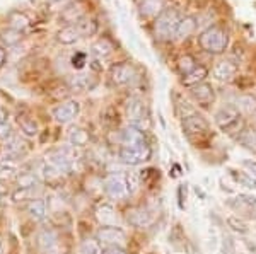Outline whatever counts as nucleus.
<instances>
[{
	"mask_svg": "<svg viewBox=\"0 0 256 254\" xmlns=\"http://www.w3.org/2000/svg\"><path fill=\"white\" fill-rule=\"evenodd\" d=\"M48 162L52 164L53 167H56L62 174L70 173V171H72V164H74V161H70V159L64 152H62L60 149L48 155Z\"/></svg>",
	"mask_w": 256,
	"mask_h": 254,
	"instance_id": "obj_18",
	"label": "nucleus"
},
{
	"mask_svg": "<svg viewBox=\"0 0 256 254\" xmlns=\"http://www.w3.org/2000/svg\"><path fill=\"white\" fill-rule=\"evenodd\" d=\"M102 254H126V251L122 246H106L102 249Z\"/></svg>",
	"mask_w": 256,
	"mask_h": 254,
	"instance_id": "obj_40",
	"label": "nucleus"
},
{
	"mask_svg": "<svg viewBox=\"0 0 256 254\" xmlns=\"http://www.w3.org/2000/svg\"><path fill=\"white\" fill-rule=\"evenodd\" d=\"M19 126L26 137H36V135H38V123L32 120V118H28V116L19 118Z\"/></svg>",
	"mask_w": 256,
	"mask_h": 254,
	"instance_id": "obj_30",
	"label": "nucleus"
},
{
	"mask_svg": "<svg viewBox=\"0 0 256 254\" xmlns=\"http://www.w3.org/2000/svg\"><path fill=\"white\" fill-rule=\"evenodd\" d=\"M152 220H154L152 219V214L147 210V208L138 207V208H134V210L128 212V222L132 225H135V227H140V229L148 227V225L152 224Z\"/></svg>",
	"mask_w": 256,
	"mask_h": 254,
	"instance_id": "obj_15",
	"label": "nucleus"
},
{
	"mask_svg": "<svg viewBox=\"0 0 256 254\" xmlns=\"http://www.w3.org/2000/svg\"><path fill=\"white\" fill-rule=\"evenodd\" d=\"M82 38L79 29L76 27V24H68V26L62 27V29L56 32V41L62 44H74L77 43Z\"/></svg>",
	"mask_w": 256,
	"mask_h": 254,
	"instance_id": "obj_20",
	"label": "nucleus"
},
{
	"mask_svg": "<svg viewBox=\"0 0 256 254\" xmlns=\"http://www.w3.org/2000/svg\"><path fill=\"white\" fill-rule=\"evenodd\" d=\"M9 24H10L12 29L24 31L28 26H30V17L19 10H12L9 14Z\"/></svg>",
	"mask_w": 256,
	"mask_h": 254,
	"instance_id": "obj_27",
	"label": "nucleus"
},
{
	"mask_svg": "<svg viewBox=\"0 0 256 254\" xmlns=\"http://www.w3.org/2000/svg\"><path fill=\"white\" fill-rule=\"evenodd\" d=\"M183 130L186 132V135L190 138L193 137H204L208 132V123L205 121L204 116L196 113H192L188 116H184L183 120Z\"/></svg>",
	"mask_w": 256,
	"mask_h": 254,
	"instance_id": "obj_9",
	"label": "nucleus"
},
{
	"mask_svg": "<svg viewBox=\"0 0 256 254\" xmlns=\"http://www.w3.org/2000/svg\"><path fill=\"white\" fill-rule=\"evenodd\" d=\"M90 50H92L94 55L99 56V58H106V56H110L111 53L114 51V44L110 38L102 36V38L94 41L92 46H90Z\"/></svg>",
	"mask_w": 256,
	"mask_h": 254,
	"instance_id": "obj_21",
	"label": "nucleus"
},
{
	"mask_svg": "<svg viewBox=\"0 0 256 254\" xmlns=\"http://www.w3.org/2000/svg\"><path fill=\"white\" fill-rule=\"evenodd\" d=\"M43 176H44V179H46V181H56V179H60L62 178V173L58 169H56V167H53L52 164L50 162H46L43 166Z\"/></svg>",
	"mask_w": 256,
	"mask_h": 254,
	"instance_id": "obj_35",
	"label": "nucleus"
},
{
	"mask_svg": "<svg viewBox=\"0 0 256 254\" xmlns=\"http://www.w3.org/2000/svg\"><path fill=\"white\" fill-rule=\"evenodd\" d=\"M216 123L220 130H224L227 133H234L238 130V126H242V116L241 111L234 106H226V108L218 109L216 114Z\"/></svg>",
	"mask_w": 256,
	"mask_h": 254,
	"instance_id": "obj_6",
	"label": "nucleus"
},
{
	"mask_svg": "<svg viewBox=\"0 0 256 254\" xmlns=\"http://www.w3.org/2000/svg\"><path fill=\"white\" fill-rule=\"evenodd\" d=\"M0 254H4V246H2V243H0Z\"/></svg>",
	"mask_w": 256,
	"mask_h": 254,
	"instance_id": "obj_44",
	"label": "nucleus"
},
{
	"mask_svg": "<svg viewBox=\"0 0 256 254\" xmlns=\"http://www.w3.org/2000/svg\"><path fill=\"white\" fill-rule=\"evenodd\" d=\"M28 214H30L31 219L34 220H43L46 217V202L41 198H34L28 203Z\"/></svg>",
	"mask_w": 256,
	"mask_h": 254,
	"instance_id": "obj_23",
	"label": "nucleus"
},
{
	"mask_svg": "<svg viewBox=\"0 0 256 254\" xmlns=\"http://www.w3.org/2000/svg\"><path fill=\"white\" fill-rule=\"evenodd\" d=\"M12 137H14V132H12V126L9 125V123H4V125H0V140L9 142Z\"/></svg>",
	"mask_w": 256,
	"mask_h": 254,
	"instance_id": "obj_37",
	"label": "nucleus"
},
{
	"mask_svg": "<svg viewBox=\"0 0 256 254\" xmlns=\"http://www.w3.org/2000/svg\"><path fill=\"white\" fill-rule=\"evenodd\" d=\"M98 241L104 246H123L126 241V234L116 225H102L98 231Z\"/></svg>",
	"mask_w": 256,
	"mask_h": 254,
	"instance_id": "obj_8",
	"label": "nucleus"
},
{
	"mask_svg": "<svg viewBox=\"0 0 256 254\" xmlns=\"http://www.w3.org/2000/svg\"><path fill=\"white\" fill-rule=\"evenodd\" d=\"M126 118L128 123L135 128L146 130L148 128V123H150V118H148V108L146 104V101L140 99V97H130L126 104Z\"/></svg>",
	"mask_w": 256,
	"mask_h": 254,
	"instance_id": "obj_4",
	"label": "nucleus"
},
{
	"mask_svg": "<svg viewBox=\"0 0 256 254\" xmlns=\"http://www.w3.org/2000/svg\"><path fill=\"white\" fill-rule=\"evenodd\" d=\"M168 9V0H140V15L147 19H158Z\"/></svg>",
	"mask_w": 256,
	"mask_h": 254,
	"instance_id": "obj_11",
	"label": "nucleus"
},
{
	"mask_svg": "<svg viewBox=\"0 0 256 254\" xmlns=\"http://www.w3.org/2000/svg\"><path fill=\"white\" fill-rule=\"evenodd\" d=\"M2 41L7 44V46H14V44H18L20 39H22V31H18V29H12V27H9L7 31L2 32Z\"/></svg>",
	"mask_w": 256,
	"mask_h": 254,
	"instance_id": "obj_33",
	"label": "nucleus"
},
{
	"mask_svg": "<svg viewBox=\"0 0 256 254\" xmlns=\"http://www.w3.org/2000/svg\"><path fill=\"white\" fill-rule=\"evenodd\" d=\"M207 75H208V70H207V67H204V65H198V67L193 70L192 73H188V75H184L183 77V85H186V87H195V85L198 84H202L205 79H207Z\"/></svg>",
	"mask_w": 256,
	"mask_h": 254,
	"instance_id": "obj_22",
	"label": "nucleus"
},
{
	"mask_svg": "<svg viewBox=\"0 0 256 254\" xmlns=\"http://www.w3.org/2000/svg\"><path fill=\"white\" fill-rule=\"evenodd\" d=\"M212 73L217 80H222V82H230L234 77L238 75V65L232 63L230 60H220L214 65L212 68Z\"/></svg>",
	"mask_w": 256,
	"mask_h": 254,
	"instance_id": "obj_12",
	"label": "nucleus"
},
{
	"mask_svg": "<svg viewBox=\"0 0 256 254\" xmlns=\"http://www.w3.org/2000/svg\"><path fill=\"white\" fill-rule=\"evenodd\" d=\"M150 145L146 142V143H140V145H130V147H125L122 145L120 149V161L126 166H138L142 162H147L150 159Z\"/></svg>",
	"mask_w": 256,
	"mask_h": 254,
	"instance_id": "obj_5",
	"label": "nucleus"
},
{
	"mask_svg": "<svg viewBox=\"0 0 256 254\" xmlns=\"http://www.w3.org/2000/svg\"><path fill=\"white\" fill-rule=\"evenodd\" d=\"M76 27L79 29L80 36H92L98 31L96 19L89 17V15H82V17L76 22Z\"/></svg>",
	"mask_w": 256,
	"mask_h": 254,
	"instance_id": "obj_26",
	"label": "nucleus"
},
{
	"mask_svg": "<svg viewBox=\"0 0 256 254\" xmlns=\"http://www.w3.org/2000/svg\"><path fill=\"white\" fill-rule=\"evenodd\" d=\"M7 120H9V111H7L4 106H0V125L7 123Z\"/></svg>",
	"mask_w": 256,
	"mask_h": 254,
	"instance_id": "obj_41",
	"label": "nucleus"
},
{
	"mask_svg": "<svg viewBox=\"0 0 256 254\" xmlns=\"http://www.w3.org/2000/svg\"><path fill=\"white\" fill-rule=\"evenodd\" d=\"M80 254H102L101 243L98 239H86L80 244Z\"/></svg>",
	"mask_w": 256,
	"mask_h": 254,
	"instance_id": "obj_32",
	"label": "nucleus"
},
{
	"mask_svg": "<svg viewBox=\"0 0 256 254\" xmlns=\"http://www.w3.org/2000/svg\"><path fill=\"white\" fill-rule=\"evenodd\" d=\"M196 26H198V22L193 15H183L180 20V26H178V31H176V39L183 41V39L190 38V36L195 32Z\"/></svg>",
	"mask_w": 256,
	"mask_h": 254,
	"instance_id": "obj_17",
	"label": "nucleus"
},
{
	"mask_svg": "<svg viewBox=\"0 0 256 254\" xmlns=\"http://www.w3.org/2000/svg\"><path fill=\"white\" fill-rule=\"evenodd\" d=\"M80 111V104L77 101H65L58 104L56 108H53V118L56 121L65 125V123H70L77 118V114Z\"/></svg>",
	"mask_w": 256,
	"mask_h": 254,
	"instance_id": "obj_10",
	"label": "nucleus"
},
{
	"mask_svg": "<svg viewBox=\"0 0 256 254\" xmlns=\"http://www.w3.org/2000/svg\"><path fill=\"white\" fill-rule=\"evenodd\" d=\"M190 94H192L193 99L202 106H208L216 101V91H214V87L210 84H207V82H202V84L192 87Z\"/></svg>",
	"mask_w": 256,
	"mask_h": 254,
	"instance_id": "obj_13",
	"label": "nucleus"
},
{
	"mask_svg": "<svg viewBox=\"0 0 256 254\" xmlns=\"http://www.w3.org/2000/svg\"><path fill=\"white\" fill-rule=\"evenodd\" d=\"M146 133L144 130L135 128V126H126L122 132V145L130 147V145H140V143H146Z\"/></svg>",
	"mask_w": 256,
	"mask_h": 254,
	"instance_id": "obj_16",
	"label": "nucleus"
},
{
	"mask_svg": "<svg viewBox=\"0 0 256 254\" xmlns=\"http://www.w3.org/2000/svg\"><path fill=\"white\" fill-rule=\"evenodd\" d=\"M232 176L238 179L239 183L244 184V186H248V188H253V190H256V183H254L253 179H251L248 174H238V173H234V171H232Z\"/></svg>",
	"mask_w": 256,
	"mask_h": 254,
	"instance_id": "obj_38",
	"label": "nucleus"
},
{
	"mask_svg": "<svg viewBox=\"0 0 256 254\" xmlns=\"http://www.w3.org/2000/svg\"><path fill=\"white\" fill-rule=\"evenodd\" d=\"M86 63H88V55H86L84 51H77L76 55L72 56V67L77 68V70L84 68Z\"/></svg>",
	"mask_w": 256,
	"mask_h": 254,
	"instance_id": "obj_36",
	"label": "nucleus"
},
{
	"mask_svg": "<svg viewBox=\"0 0 256 254\" xmlns=\"http://www.w3.org/2000/svg\"><path fill=\"white\" fill-rule=\"evenodd\" d=\"M137 186V178L134 174H111L104 183V191L110 198L123 200L134 193Z\"/></svg>",
	"mask_w": 256,
	"mask_h": 254,
	"instance_id": "obj_3",
	"label": "nucleus"
},
{
	"mask_svg": "<svg viewBox=\"0 0 256 254\" xmlns=\"http://www.w3.org/2000/svg\"><path fill=\"white\" fill-rule=\"evenodd\" d=\"M180 20H181L180 12H178L176 9L168 7V9L164 10L158 19H154L156 38H158L159 41H164V43L176 39V31H178V26H180Z\"/></svg>",
	"mask_w": 256,
	"mask_h": 254,
	"instance_id": "obj_2",
	"label": "nucleus"
},
{
	"mask_svg": "<svg viewBox=\"0 0 256 254\" xmlns=\"http://www.w3.org/2000/svg\"><path fill=\"white\" fill-rule=\"evenodd\" d=\"M38 244L43 251H53L56 246V234L52 231V229H43V231L38 234Z\"/></svg>",
	"mask_w": 256,
	"mask_h": 254,
	"instance_id": "obj_24",
	"label": "nucleus"
},
{
	"mask_svg": "<svg viewBox=\"0 0 256 254\" xmlns=\"http://www.w3.org/2000/svg\"><path fill=\"white\" fill-rule=\"evenodd\" d=\"M140 178H142L144 183H150V179H159V171L158 169H146L140 173Z\"/></svg>",
	"mask_w": 256,
	"mask_h": 254,
	"instance_id": "obj_39",
	"label": "nucleus"
},
{
	"mask_svg": "<svg viewBox=\"0 0 256 254\" xmlns=\"http://www.w3.org/2000/svg\"><path fill=\"white\" fill-rule=\"evenodd\" d=\"M198 44L208 55H222L227 50V46H229V32L222 26H218V24H214V26H210L200 32Z\"/></svg>",
	"mask_w": 256,
	"mask_h": 254,
	"instance_id": "obj_1",
	"label": "nucleus"
},
{
	"mask_svg": "<svg viewBox=\"0 0 256 254\" xmlns=\"http://www.w3.org/2000/svg\"><path fill=\"white\" fill-rule=\"evenodd\" d=\"M196 67H198L196 60L193 58L192 55H183V56H180V60H178V72H180L183 77L188 75V73H192Z\"/></svg>",
	"mask_w": 256,
	"mask_h": 254,
	"instance_id": "obj_29",
	"label": "nucleus"
},
{
	"mask_svg": "<svg viewBox=\"0 0 256 254\" xmlns=\"http://www.w3.org/2000/svg\"><path fill=\"white\" fill-rule=\"evenodd\" d=\"M40 186V178L34 173H20L18 176V188L20 190H34Z\"/></svg>",
	"mask_w": 256,
	"mask_h": 254,
	"instance_id": "obj_28",
	"label": "nucleus"
},
{
	"mask_svg": "<svg viewBox=\"0 0 256 254\" xmlns=\"http://www.w3.org/2000/svg\"><path fill=\"white\" fill-rule=\"evenodd\" d=\"M68 142L74 147H84L89 143V133L80 126H74L68 132Z\"/></svg>",
	"mask_w": 256,
	"mask_h": 254,
	"instance_id": "obj_25",
	"label": "nucleus"
},
{
	"mask_svg": "<svg viewBox=\"0 0 256 254\" xmlns=\"http://www.w3.org/2000/svg\"><path fill=\"white\" fill-rule=\"evenodd\" d=\"M6 60H7V53H6V50H4L2 46H0V68L4 67V63H6Z\"/></svg>",
	"mask_w": 256,
	"mask_h": 254,
	"instance_id": "obj_42",
	"label": "nucleus"
},
{
	"mask_svg": "<svg viewBox=\"0 0 256 254\" xmlns=\"http://www.w3.org/2000/svg\"><path fill=\"white\" fill-rule=\"evenodd\" d=\"M6 150L9 155H20L22 152H26V142L20 140L18 137H12L6 145Z\"/></svg>",
	"mask_w": 256,
	"mask_h": 254,
	"instance_id": "obj_31",
	"label": "nucleus"
},
{
	"mask_svg": "<svg viewBox=\"0 0 256 254\" xmlns=\"http://www.w3.org/2000/svg\"><path fill=\"white\" fill-rule=\"evenodd\" d=\"M110 77H111V82H113V84L128 85V84H132V82L137 80L138 72L134 63H130V61H122V63H116L111 67Z\"/></svg>",
	"mask_w": 256,
	"mask_h": 254,
	"instance_id": "obj_7",
	"label": "nucleus"
},
{
	"mask_svg": "<svg viewBox=\"0 0 256 254\" xmlns=\"http://www.w3.org/2000/svg\"><path fill=\"white\" fill-rule=\"evenodd\" d=\"M16 171H18V166H16V162L12 161V159H4V161L0 162V179L10 178Z\"/></svg>",
	"mask_w": 256,
	"mask_h": 254,
	"instance_id": "obj_34",
	"label": "nucleus"
},
{
	"mask_svg": "<svg viewBox=\"0 0 256 254\" xmlns=\"http://www.w3.org/2000/svg\"><path fill=\"white\" fill-rule=\"evenodd\" d=\"M94 85H96V77H92L90 73H77L68 80V87L76 92L90 91Z\"/></svg>",
	"mask_w": 256,
	"mask_h": 254,
	"instance_id": "obj_14",
	"label": "nucleus"
},
{
	"mask_svg": "<svg viewBox=\"0 0 256 254\" xmlns=\"http://www.w3.org/2000/svg\"><path fill=\"white\" fill-rule=\"evenodd\" d=\"M96 219L102 225H114V222H116V210H114L113 205L101 203L96 208Z\"/></svg>",
	"mask_w": 256,
	"mask_h": 254,
	"instance_id": "obj_19",
	"label": "nucleus"
},
{
	"mask_svg": "<svg viewBox=\"0 0 256 254\" xmlns=\"http://www.w3.org/2000/svg\"><path fill=\"white\" fill-rule=\"evenodd\" d=\"M244 166L248 167V169L251 171V173H253L254 176H256V162H251V161H246L244 162Z\"/></svg>",
	"mask_w": 256,
	"mask_h": 254,
	"instance_id": "obj_43",
	"label": "nucleus"
}]
</instances>
